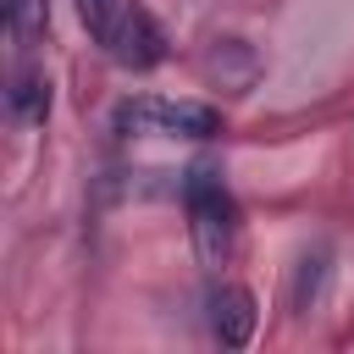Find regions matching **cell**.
Returning a JSON list of instances; mask_svg holds the SVG:
<instances>
[{"label":"cell","mask_w":354,"mask_h":354,"mask_svg":"<svg viewBox=\"0 0 354 354\" xmlns=\"http://www.w3.org/2000/svg\"><path fill=\"white\" fill-rule=\"evenodd\" d=\"M122 133H166V138H216L221 133V111L199 105V100H127L116 111Z\"/></svg>","instance_id":"obj_3"},{"label":"cell","mask_w":354,"mask_h":354,"mask_svg":"<svg viewBox=\"0 0 354 354\" xmlns=\"http://www.w3.org/2000/svg\"><path fill=\"white\" fill-rule=\"evenodd\" d=\"M183 199H188V221H194V243L210 266H221L238 243V205L227 194V183L210 171V166H194L188 183H183Z\"/></svg>","instance_id":"obj_2"},{"label":"cell","mask_w":354,"mask_h":354,"mask_svg":"<svg viewBox=\"0 0 354 354\" xmlns=\"http://www.w3.org/2000/svg\"><path fill=\"white\" fill-rule=\"evenodd\" d=\"M6 11H11V39L28 44L33 28H39V0H6Z\"/></svg>","instance_id":"obj_7"},{"label":"cell","mask_w":354,"mask_h":354,"mask_svg":"<svg viewBox=\"0 0 354 354\" xmlns=\"http://www.w3.org/2000/svg\"><path fill=\"white\" fill-rule=\"evenodd\" d=\"M72 6H77L83 28L94 33V44H100L116 66L144 72V66L166 61V33H160V22H155L138 0H72Z\"/></svg>","instance_id":"obj_1"},{"label":"cell","mask_w":354,"mask_h":354,"mask_svg":"<svg viewBox=\"0 0 354 354\" xmlns=\"http://www.w3.org/2000/svg\"><path fill=\"white\" fill-rule=\"evenodd\" d=\"M210 332L221 337V348H243L254 337V293L249 288H216L210 293Z\"/></svg>","instance_id":"obj_4"},{"label":"cell","mask_w":354,"mask_h":354,"mask_svg":"<svg viewBox=\"0 0 354 354\" xmlns=\"http://www.w3.org/2000/svg\"><path fill=\"white\" fill-rule=\"evenodd\" d=\"M6 111H11V122H44L50 116V83H44V72H17L11 88H6Z\"/></svg>","instance_id":"obj_5"},{"label":"cell","mask_w":354,"mask_h":354,"mask_svg":"<svg viewBox=\"0 0 354 354\" xmlns=\"http://www.w3.org/2000/svg\"><path fill=\"white\" fill-rule=\"evenodd\" d=\"M321 277H326V254H304L299 282H293V310H310V299L321 293Z\"/></svg>","instance_id":"obj_6"}]
</instances>
